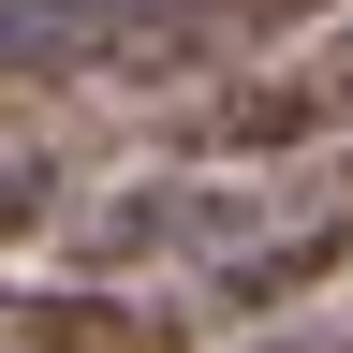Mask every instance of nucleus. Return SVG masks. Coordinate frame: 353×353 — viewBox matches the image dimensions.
<instances>
[{"label": "nucleus", "mask_w": 353, "mask_h": 353, "mask_svg": "<svg viewBox=\"0 0 353 353\" xmlns=\"http://www.w3.org/2000/svg\"><path fill=\"white\" fill-rule=\"evenodd\" d=\"M0 353H176V309H118V294H0Z\"/></svg>", "instance_id": "obj_1"}, {"label": "nucleus", "mask_w": 353, "mask_h": 353, "mask_svg": "<svg viewBox=\"0 0 353 353\" xmlns=\"http://www.w3.org/2000/svg\"><path fill=\"white\" fill-rule=\"evenodd\" d=\"M309 132H339V118H324V74H250V88H221V103L192 118V148H221V162H280V148H309Z\"/></svg>", "instance_id": "obj_2"}, {"label": "nucleus", "mask_w": 353, "mask_h": 353, "mask_svg": "<svg viewBox=\"0 0 353 353\" xmlns=\"http://www.w3.org/2000/svg\"><path fill=\"white\" fill-rule=\"evenodd\" d=\"M339 265H353V206H324V221H294V236H265L250 265H221V309H280V294H309V280H339Z\"/></svg>", "instance_id": "obj_3"}, {"label": "nucleus", "mask_w": 353, "mask_h": 353, "mask_svg": "<svg viewBox=\"0 0 353 353\" xmlns=\"http://www.w3.org/2000/svg\"><path fill=\"white\" fill-rule=\"evenodd\" d=\"M30 221H44V176H30V162H0V250H15Z\"/></svg>", "instance_id": "obj_4"}, {"label": "nucleus", "mask_w": 353, "mask_h": 353, "mask_svg": "<svg viewBox=\"0 0 353 353\" xmlns=\"http://www.w3.org/2000/svg\"><path fill=\"white\" fill-rule=\"evenodd\" d=\"M309 74H324V118L353 132V30H339V44H324V59H309Z\"/></svg>", "instance_id": "obj_5"}]
</instances>
